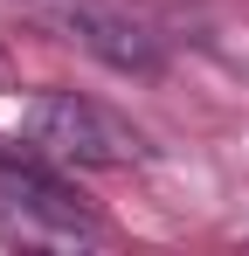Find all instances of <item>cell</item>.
Listing matches in <instances>:
<instances>
[{
  "instance_id": "6da1fadb",
  "label": "cell",
  "mask_w": 249,
  "mask_h": 256,
  "mask_svg": "<svg viewBox=\"0 0 249 256\" xmlns=\"http://www.w3.org/2000/svg\"><path fill=\"white\" fill-rule=\"evenodd\" d=\"M28 138L56 166H138L146 160V138L124 125L118 111L90 104L76 90H42L28 104Z\"/></svg>"
},
{
  "instance_id": "7a4b0ae2",
  "label": "cell",
  "mask_w": 249,
  "mask_h": 256,
  "mask_svg": "<svg viewBox=\"0 0 249 256\" xmlns=\"http://www.w3.org/2000/svg\"><path fill=\"white\" fill-rule=\"evenodd\" d=\"M56 28L70 35V42H83L90 56H104L111 70H160V48H152V35L138 28V21H124V14H111V7H97V0H56Z\"/></svg>"
}]
</instances>
